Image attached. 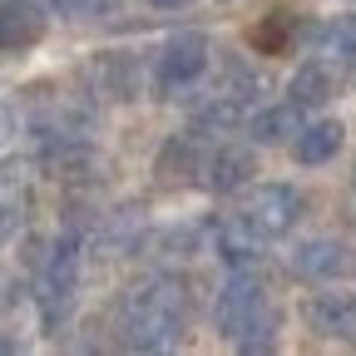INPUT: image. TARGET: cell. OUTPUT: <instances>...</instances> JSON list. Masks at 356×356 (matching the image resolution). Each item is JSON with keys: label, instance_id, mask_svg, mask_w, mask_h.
<instances>
[{"label": "cell", "instance_id": "cell-1", "mask_svg": "<svg viewBox=\"0 0 356 356\" xmlns=\"http://www.w3.org/2000/svg\"><path fill=\"white\" fill-rule=\"evenodd\" d=\"M188 327V292L178 277L134 282L119 297V341L134 351H168Z\"/></svg>", "mask_w": 356, "mask_h": 356}, {"label": "cell", "instance_id": "cell-2", "mask_svg": "<svg viewBox=\"0 0 356 356\" xmlns=\"http://www.w3.org/2000/svg\"><path fill=\"white\" fill-rule=\"evenodd\" d=\"M213 322H218L222 341H233V346H243V351H267V346H273L277 322H282V312H277L273 297H267L262 282L233 277L228 287H222L218 307H213Z\"/></svg>", "mask_w": 356, "mask_h": 356}, {"label": "cell", "instance_id": "cell-3", "mask_svg": "<svg viewBox=\"0 0 356 356\" xmlns=\"http://www.w3.org/2000/svg\"><path fill=\"white\" fill-rule=\"evenodd\" d=\"M297 218H302V193L292 184H257V188H248V198L238 208V222L252 238H282L297 228Z\"/></svg>", "mask_w": 356, "mask_h": 356}, {"label": "cell", "instance_id": "cell-4", "mask_svg": "<svg viewBox=\"0 0 356 356\" xmlns=\"http://www.w3.org/2000/svg\"><path fill=\"white\" fill-rule=\"evenodd\" d=\"M292 273L312 282H346L356 277V248L341 238H312L292 252Z\"/></svg>", "mask_w": 356, "mask_h": 356}, {"label": "cell", "instance_id": "cell-5", "mask_svg": "<svg viewBox=\"0 0 356 356\" xmlns=\"http://www.w3.org/2000/svg\"><path fill=\"white\" fill-rule=\"evenodd\" d=\"M74 273H79V248L74 238H60L55 252L44 257V277H40V307H44V322H60L65 302L74 297Z\"/></svg>", "mask_w": 356, "mask_h": 356}, {"label": "cell", "instance_id": "cell-6", "mask_svg": "<svg viewBox=\"0 0 356 356\" xmlns=\"http://www.w3.org/2000/svg\"><path fill=\"white\" fill-rule=\"evenodd\" d=\"M208 70V35L198 30H184V35H173L163 44V55H159V79L168 89H188L193 79H203Z\"/></svg>", "mask_w": 356, "mask_h": 356}, {"label": "cell", "instance_id": "cell-7", "mask_svg": "<svg viewBox=\"0 0 356 356\" xmlns=\"http://www.w3.org/2000/svg\"><path fill=\"white\" fill-rule=\"evenodd\" d=\"M302 317L317 337H332V341H351L356 346V297L351 292H317L302 302Z\"/></svg>", "mask_w": 356, "mask_h": 356}, {"label": "cell", "instance_id": "cell-8", "mask_svg": "<svg viewBox=\"0 0 356 356\" xmlns=\"http://www.w3.org/2000/svg\"><path fill=\"white\" fill-rule=\"evenodd\" d=\"M208 168V149H203V134H173L163 159H159V173L168 178V184H188V178H198Z\"/></svg>", "mask_w": 356, "mask_h": 356}, {"label": "cell", "instance_id": "cell-9", "mask_svg": "<svg viewBox=\"0 0 356 356\" xmlns=\"http://www.w3.org/2000/svg\"><path fill=\"white\" fill-rule=\"evenodd\" d=\"M208 178L203 184L213 188V193H233V188H243L248 184V173H252V154L248 149H218V154H208V168H203Z\"/></svg>", "mask_w": 356, "mask_h": 356}, {"label": "cell", "instance_id": "cell-10", "mask_svg": "<svg viewBox=\"0 0 356 356\" xmlns=\"http://www.w3.org/2000/svg\"><path fill=\"white\" fill-rule=\"evenodd\" d=\"M95 79H99L104 95H114V99H134V95H139V60L124 55V50L99 55V60H95Z\"/></svg>", "mask_w": 356, "mask_h": 356}, {"label": "cell", "instance_id": "cell-11", "mask_svg": "<svg viewBox=\"0 0 356 356\" xmlns=\"http://www.w3.org/2000/svg\"><path fill=\"white\" fill-rule=\"evenodd\" d=\"M341 134H346V129H341V124H332V119L297 129V144H292L297 163H327V159L341 149Z\"/></svg>", "mask_w": 356, "mask_h": 356}, {"label": "cell", "instance_id": "cell-12", "mask_svg": "<svg viewBox=\"0 0 356 356\" xmlns=\"http://www.w3.org/2000/svg\"><path fill=\"white\" fill-rule=\"evenodd\" d=\"M287 95H292V104L297 109H317V104H327L332 99V70L327 65H302L297 74H292V84H287Z\"/></svg>", "mask_w": 356, "mask_h": 356}, {"label": "cell", "instance_id": "cell-13", "mask_svg": "<svg viewBox=\"0 0 356 356\" xmlns=\"http://www.w3.org/2000/svg\"><path fill=\"white\" fill-rule=\"evenodd\" d=\"M40 35H44V20L35 10H20V6L0 10V50H30Z\"/></svg>", "mask_w": 356, "mask_h": 356}, {"label": "cell", "instance_id": "cell-14", "mask_svg": "<svg viewBox=\"0 0 356 356\" xmlns=\"http://www.w3.org/2000/svg\"><path fill=\"white\" fill-rule=\"evenodd\" d=\"M297 30H302V25H297V15H292V10H273L267 20H257V25H252V44H257L262 55H282L287 44L297 40Z\"/></svg>", "mask_w": 356, "mask_h": 356}, {"label": "cell", "instance_id": "cell-15", "mask_svg": "<svg viewBox=\"0 0 356 356\" xmlns=\"http://www.w3.org/2000/svg\"><path fill=\"white\" fill-rule=\"evenodd\" d=\"M287 134H297V104L262 109V114L252 119V139H257V144H282Z\"/></svg>", "mask_w": 356, "mask_h": 356}, {"label": "cell", "instance_id": "cell-16", "mask_svg": "<svg viewBox=\"0 0 356 356\" xmlns=\"http://www.w3.org/2000/svg\"><path fill=\"white\" fill-rule=\"evenodd\" d=\"M15 307H20V282H15V273L0 267V312H15Z\"/></svg>", "mask_w": 356, "mask_h": 356}, {"label": "cell", "instance_id": "cell-17", "mask_svg": "<svg viewBox=\"0 0 356 356\" xmlns=\"http://www.w3.org/2000/svg\"><path fill=\"white\" fill-rule=\"evenodd\" d=\"M55 6H60V10H70V15H99L109 0H55Z\"/></svg>", "mask_w": 356, "mask_h": 356}, {"label": "cell", "instance_id": "cell-18", "mask_svg": "<svg viewBox=\"0 0 356 356\" xmlns=\"http://www.w3.org/2000/svg\"><path fill=\"white\" fill-rule=\"evenodd\" d=\"M15 228H20V213H15L6 198H0V243H10V238H15Z\"/></svg>", "mask_w": 356, "mask_h": 356}, {"label": "cell", "instance_id": "cell-19", "mask_svg": "<svg viewBox=\"0 0 356 356\" xmlns=\"http://www.w3.org/2000/svg\"><path fill=\"white\" fill-rule=\"evenodd\" d=\"M10 134H15V114H10V104H0V149L10 144Z\"/></svg>", "mask_w": 356, "mask_h": 356}, {"label": "cell", "instance_id": "cell-20", "mask_svg": "<svg viewBox=\"0 0 356 356\" xmlns=\"http://www.w3.org/2000/svg\"><path fill=\"white\" fill-rule=\"evenodd\" d=\"M154 6H163V10H178V6H188V0H154Z\"/></svg>", "mask_w": 356, "mask_h": 356}, {"label": "cell", "instance_id": "cell-21", "mask_svg": "<svg viewBox=\"0 0 356 356\" xmlns=\"http://www.w3.org/2000/svg\"><path fill=\"white\" fill-rule=\"evenodd\" d=\"M15 351V341H6V337H0V356H10Z\"/></svg>", "mask_w": 356, "mask_h": 356}]
</instances>
